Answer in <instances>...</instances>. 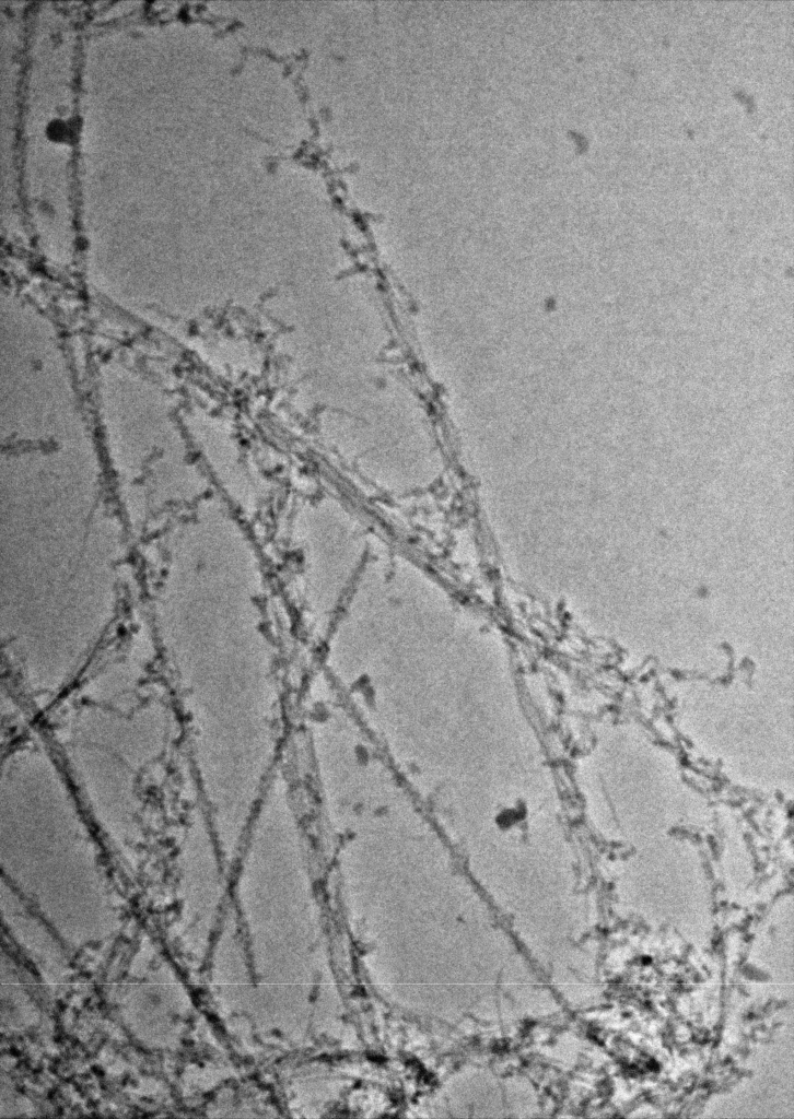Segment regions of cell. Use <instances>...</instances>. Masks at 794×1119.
Instances as JSON below:
<instances>
[{
	"mask_svg": "<svg viewBox=\"0 0 794 1119\" xmlns=\"http://www.w3.org/2000/svg\"><path fill=\"white\" fill-rule=\"evenodd\" d=\"M148 691L93 685L55 707L50 721L81 804L122 856L144 846L143 784L168 739L166 702Z\"/></svg>",
	"mask_w": 794,
	"mask_h": 1119,
	"instance_id": "cell-1",
	"label": "cell"
},
{
	"mask_svg": "<svg viewBox=\"0 0 794 1119\" xmlns=\"http://www.w3.org/2000/svg\"><path fill=\"white\" fill-rule=\"evenodd\" d=\"M48 133L50 137L61 139L66 137V126L60 121H55L49 125Z\"/></svg>",
	"mask_w": 794,
	"mask_h": 1119,
	"instance_id": "cell-2",
	"label": "cell"
}]
</instances>
